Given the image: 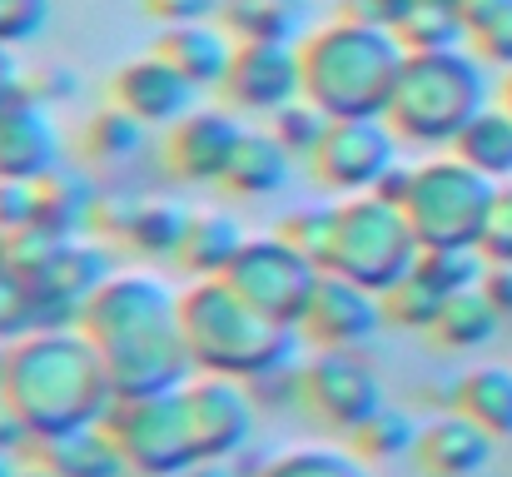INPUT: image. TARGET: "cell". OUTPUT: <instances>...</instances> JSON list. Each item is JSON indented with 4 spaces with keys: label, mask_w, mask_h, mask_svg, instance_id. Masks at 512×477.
<instances>
[{
    "label": "cell",
    "mask_w": 512,
    "mask_h": 477,
    "mask_svg": "<svg viewBox=\"0 0 512 477\" xmlns=\"http://www.w3.org/2000/svg\"><path fill=\"white\" fill-rule=\"evenodd\" d=\"M55 0H0V45H30L45 35Z\"/></svg>",
    "instance_id": "37"
},
{
    "label": "cell",
    "mask_w": 512,
    "mask_h": 477,
    "mask_svg": "<svg viewBox=\"0 0 512 477\" xmlns=\"http://www.w3.org/2000/svg\"><path fill=\"white\" fill-rule=\"evenodd\" d=\"M398 40H403L408 50H443V45H463V40H468V25H463V10L418 0L413 15L403 20Z\"/></svg>",
    "instance_id": "31"
},
{
    "label": "cell",
    "mask_w": 512,
    "mask_h": 477,
    "mask_svg": "<svg viewBox=\"0 0 512 477\" xmlns=\"http://www.w3.org/2000/svg\"><path fill=\"white\" fill-rule=\"evenodd\" d=\"M249 125H239V110L229 105H194L179 125L165 130V169L179 184H224L229 164L239 155Z\"/></svg>",
    "instance_id": "13"
},
{
    "label": "cell",
    "mask_w": 512,
    "mask_h": 477,
    "mask_svg": "<svg viewBox=\"0 0 512 477\" xmlns=\"http://www.w3.org/2000/svg\"><path fill=\"white\" fill-rule=\"evenodd\" d=\"M30 463H40L50 477H130V463L115 448L105 423L70 428V433H55V438H35Z\"/></svg>",
    "instance_id": "20"
},
{
    "label": "cell",
    "mask_w": 512,
    "mask_h": 477,
    "mask_svg": "<svg viewBox=\"0 0 512 477\" xmlns=\"http://www.w3.org/2000/svg\"><path fill=\"white\" fill-rule=\"evenodd\" d=\"M299 60H304V100H314L329 120H358V115H388L408 45L393 30L339 15L329 25L304 30Z\"/></svg>",
    "instance_id": "3"
},
{
    "label": "cell",
    "mask_w": 512,
    "mask_h": 477,
    "mask_svg": "<svg viewBox=\"0 0 512 477\" xmlns=\"http://www.w3.org/2000/svg\"><path fill=\"white\" fill-rule=\"evenodd\" d=\"M488 60L468 45H443V50H408L388 125L403 135V145L423 150H453L463 125L488 105Z\"/></svg>",
    "instance_id": "5"
},
{
    "label": "cell",
    "mask_w": 512,
    "mask_h": 477,
    "mask_svg": "<svg viewBox=\"0 0 512 477\" xmlns=\"http://www.w3.org/2000/svg\"><path fill=\"white\" fill-rule=\"evenodd\" d=\"M309 0H219V20L234 40H304Z\"/></svg>",
    "instance_id": "28"
},
{
    "label": "cell",
    "mask_w": 512,
    "mask_h": 477,
    "mask_svg": "<svg viewBox=\"0 0 512 477\" xmlns=\"http://www.w3.org/2000/svg\"><path fill=\"white\" fill-rule=\"evenodd\" d=\"M478 249L488 264H512V184H498V199H493V214H488Z\"/></svg>",
    "instance_id": "38"
},
{
    "label": "cell",
    "mask_w": 512,
    "mask_h": 477,
    "mask_svg": "<svg viewBox=\"0 0 512 477\" xmlns=\"http://www.w3.org/2000/svg\"><path fill=\"white\" fill-rule=\"evenodd\" d=\"M473 40V50L488 60V65H503V70H512V10H503L493 25H483L478 35H468Z\"/></svg>",
    "instance_id": "40"
},
{
    "label": "cell",
    "mask_w": 512,
    "mask_h": 477,
    "mask_svg": "<svg viewBox=\"0 0 512 477\" xmlns=\"http://www.w3.org/2000/svg\"><path fill=\"white\" fill-rule=\"evenodd\" d=\"M179 323L199 373L264 383L269 373L299 363V333L264 318L229 279H194L179 299Z\"/></svg>",
    "instance_id": "4"
},
{
    "label": "cell",
    "mask_w": 512,
    "mask_h": 477,
    "mask_svg": "<svg viewBox=\"0 0 512 477\" xmlns=\"http://www.w3.org/2000/svg\"><path fill=\"white\" fill-rule=\"evenodd\" d=\"M398 164H403V135L388 125V115H358V120H329L309 159V174L329 194L348 199V194H373Z\"/></svg>",
    "instance_id": "11"
},
{
    "label": "cell",
    "mask_w": 512,
    "mask_h": 477,
    "mask_svg": "<svg viewBox=\"0 0 512 477\" xmlns=\"http://www.w3.org/2000/svg\"><path fill=\"white\" fill-rule=\"evenodd\" d=\"M100 184L90 179V164H65L50 179H40V229L50 234H95V214H100Z\"/></svg>",
    "instance_id": "23"
},
{
    "label": "cell",
    "mask_w": 512,
    "mask_h": 477,
    "mask_svg": "<svg viewBox=\"0 0 512 477\" xmlns=\"http://www.w3.org/2000/svg\"><path fill=\"white\" fill-rule=\"evenodd\" d=\"M140 10L155 15L160 25H179V20H209L219 0H140Z\"/></svg>",
    "instance_id": "41"
},
{
    "label": "cell",
    "mask_w": 512,
    "mask_h": 477,
    "mask_svg": "<svg viewBox=\"0 0 512 477\" xmlns=\"http://www.w3.org/2000/svg\"><path fill=\"white\" fill-rule=\"evenodd\" d=\"M503 105L512 110V70H508V80H503Z\"/></svg>",
    "instance_id": "47"
},
{
    "label": "cell",
    "mask_w": 512,
    "mask_h": 477,
    "mask_svg": "<svg viewBox=\"0 0 512 477\" xmlns=\"http://www.w3.org/2000/svg\"><path fill=\"white\" fill-rule=\"evenodd\" d=\"M269 130L289 145L294 159H314L324 130H329V115H324L314 100H294V105H284L279 115H269Z\"/></svg>",
    "instance_id": "34"
},
{
    "label": "cell",
    "mask_w": 512,
    "mask_h": 477,
    "mask_svg": "<svg viewBox=\"0 0 512 477\" xmlns=\"http://www.w3.org/2000/svg\"><path fill=\"white\" fill-rule=\"evenodd\" d=\"M155 50H160L174 70L204 95V90H224L239 40L229 35L224 20L209 15V20H179V25H165L160 40H155Z\"/></svg>",
    "instance_id": "18"
},
{
    "label": "cell",
    "mask_w": 512,
    "mask_h": 477,
    "mask_svg": "<svg viewBox=\"0 0 512 477\" xmlns=\"http://www.w3.org/2000/svg\"><path fill=\"white\" fill-rule=\"evenodd\" d=\"M498 328H503V309L488 299L483 284H473V289H463V294H453L443 304V314H438V323L428 333L448 353H478V348H488L498 338Z\"/></svg>",
    "instance_id": "24"
},
{
    "label": "cell",
    "mask_w": 512,
    "mask_h": 477,
    "mask_svg": "<svg viewBox=\"0 0 512 477\" xmlns=\"http://www.w3.org/2000/svg\"><path fill=\"white\" fill-rule=\"evenodd\" d=\"M493 199H498V179L478 174L468 159L448 150V155L413 164L403 214L423 249H478Z\"/></svg>",
    "instance_id": "7"
},
{
    "label": "cell",
    "mask_w": 512,
    "mask_h": 477,
    "mask_svg": "<svg viewBox=\"0 0 512 477\" xmlns=\"http://www.w3.org/2000/svg\"><path fill=\"white\" fill-rule=\"evenodd\" d=\"M483 289H488V299L503 309V318H512V264H488Z\"/></svg>",
    "instance_id": "43"
},
{
    "label": "cell",
    "mask_w": 512,
    "mask_h": 477,
    "mask_svg": "<svg viewBox=\"0 0 512 477\" xmlns=\"http://www.w3.org/2000/svg\"><path fill=\"white\" fill-rule=\"evenodd\" d=\"M184 398H189L199 458H239L254 443V423H259L254 383L219 378V373H194L184 383Z\"/></svg>",
    "instance_id": "14"
},
{
    "label": "cell",
    "mask_w": 512,
    "mask_h": 477,
    "mask_svg": "<svg viewBox=\"0 0 512 477\" xmlns=\"http://www.w3.org/2000/svg\"><path fill=\"white\" fill-rule=\"evenodd\" d=\"M35 328H50V318L40 309L35 289L5 264V269H0V348L20 343V338L35 333Z\"/></svg>",
    "instance_id": "33"
},
{
    "label": "cell",
    "mask_w": 512,
    "mask_h": 477,
    "mask_svg": "<svg viewBox=\"0 0 512 477\" xmlns=\"http://www.w3.org/2000/svg\"><path fill=\"white\" fill-rule=\"evenodd\" d=\"M0 403L25 423L30 438H55L70 428L105 423L115 408V383L95 338L80 323L35 328L5 348V383Z\"/></svg>",
    "instance_id": "2"
},
{
    "label": "cell",
    "mask_w": 512,
    "mask_h": 477,
    "mask_svg": "<svg viewBox=\"0 0 512 477\" xmlns=\"http://www.w3.org/2000/svg\"><path fill=\"white\" fill-rule=\"evenodd\" d=\"M244 244H249V229L239 224L234 209H194L174 264L194 279H224Z\"/></svg>",
    "instance_id": "21"
},
{
    "label": "cell",
    "mask_w": 512,
    "mask_h": 477,
    "mask_svg": "<svg viewBox=\"0 0 512 477\" xmlns=\"http://www.w3.org/2000/svg\"><path fill=\"white\" fill-rule=\"evenodd\" d=\"M224 279L264 318H274L279 328H294L299 333L304 318H309L314 294H319L324 269L274 229V234H249V244L239 249V259L229 264Z\"/></svg>",
    "instance_id": "9"
},
{
    "label": "cell",
    "mask_w": 512,
    "mask_h": 477,
    "mask_svg": "<svg viewBox=\"0 0 512 477\" xmlns=\"http://www.w3.org/2000/svg\"><path fill=\"white\" fill-rule=\"evenodd\" d=\"M453 155L468 159L478 174L498 179V184H512V110L508 105H483L463 135L453 140Z\"/></svg>",
    "instance_id": "26"
},
{
    "label": "cell",
    "mask_w": 512,
    "mask_h": 477,
    "mask_svg": "<svg viewBox=\"0 0 512 477\" xmlns=\"http://www.w3.org/2000/svg\"><path fill=\"white\" fill-rule=\"evenodd\" d=\"M179 299L184 289L155 269H115L80 309V328L95 338L115 398L174 393L199 373L184 343Z\"/></svg>",
    "instance_id": "1"
},
{
    "label": "cell",
    "mask_w": 512,
    "mask_h": 477,
    "mask_svg": "<svg viewBox=\"0 0 512 477\" xmlns=\"http://www.w3.org/2000/svg\"><path fill=\"white\" fill-rule=\"evenodd\" d=\"M110 105L130 110L140 125L150 130H170L179 125L194 105H199V90L174 70L160 50L140 55V60H125L115 75H110Z\"/></svg>",
    "instance_id": "17"
},
{
    "label": "cell",
    "mask_w": 512,
    "mask_h": 477,
    "mask_svg": "<svg viewBox=\"0 0 512 477\" xmlns=\"http://www.w3.org/2000/svg\"><path fill=\"white\" fill-rule=\"evenodd\" d=\"M383 403V383L363 348H314L309 358H299V408L319 428L353 438Z\"/></svg>",
    "instance_id": "10"
},
{
    "label": "cell",
    "mask_w": 512,
    "mask_h": 477,
    "mask_svg": "<svg viewBox=\"0 0 512 477\" xmlns=\"http://www.w3.org/2000/svg\"><path fill=\"white\" fill-rule=\"evenodd\" d=\"M249 477H373V473H368V458H358L353 448L304 443V448H289V453L269 458Z\"/></svg>",
    "instance_id": "30"
},
{
    "label": "cell",
    "mask_w": 512,
    "mask_h": 477,
    "mask_svg": "<svg viewBox=\"0 0 512 477\" xmlns=\"http://www.w3.org/2000/svg\"><path fill=\"white\" fill-rule=\"evenodd\" d=\"M383 323H388L383 294H373V289H363V284L324 269L319 294L309 304V318H304L299 338L309 348H363Z\"/></svg>",
    "instance_id": "16"
},
{
    "label": "cell",
    "mask_w": 512,
    "mask_h": 477,
    "mask_svg": "<svg viewBox=\"0 0 512 477\" xmlns=\"http://www.w3.org/2000/svg\"><path fill=\"white\" fill-rule=\"evenodd\" d=\"M493 433L483 423H473L468 413L448 408L438 418L423 423L418 433V448H413V463L428 477H478L493 463Z\"/></svg>",
    "instance_id": "19"
},
{
    "label": "cell",
    "mask_w": 512,
    "mask_h": 477,
    "mask_svg": "<svg viewBox=\"0 0 512 477\" xmlns=\"http://www.w3.org/2000/svg\"><path fill=\"white\" fill-rule=\"evenodd\" d=\"M339 5H343V15L368 20V25H378V30H393V35H398L418 0H339Z\"/></svg>",
    "instance_id": "39"
},
{
    "label": "cell",
    "mask_w": 512,
    "mask_h": 477,
    "mask_svg": "<svg viewBox=\"0 0 512 477\" xmlns=\"http://www.w3.org/2000/svg\"><path fill=\"white\" fill-rule=\"evenodd\" d=\"M443 294L418 274V264L408 269V279L403 284H393L388 294H383V309H388V323H398V328H418V333H428L438 314H443Z\"/></svg>",
    "instance_id": "32"
},
{
    "label": "cell",
    "mask_w": 512,
    "mask_h": 477,
    "mask_svg": "<svg viewBox=\"0 0 512 477\" xmlns=\"http://www.w3.org/2000/svg\"><path fill=\"white\" fill-rule=\"evenodd\" d=\"M294 164L299 159L289 155V145L274 130H244L239 155H234V164H229V174H224L219 189L234 194V199H274V194L289 189Z\"/></svg>",
    "instance_id": "22"
},
{
    "label": "cell",
    "mask_w": 512,
    "mask_h": 477,
    "mask_svg": "<svg viewBox=\"0 0 512 477\" xmlns=\"http://www.w3.org/2000/svg\"><path fill=\"white\" fill-rule=\"evenodd\" d=\"M40 229V184L35 179H5L0 174V234H30Z\"/></svg>",
    "instance_id": "36"
},
{
    "label": "cell",
    "mask_w": 512,
    "mask_h": 477,
    "mask_svg": "<svg viewBox=\"0 0 512 477\" xmlns=\"http://www.w3.org/2000/svg\"><path fill=\"white\" fill-rule=\"evenodd\" d=\"M30 468V453H10V448H0V477H25Z\"/></svg>",
    "instance_id": "46"
},
{
    "label": "cell",
    "mask_w": 512,
    "mask_h": 477,
    "mask_svg": "<svg viewBox=\"0 0 512 477\" xmlns=\"http://www.w3.org/2000/svg\"><path fill=\"white\" fill-rule=\"evenodd\" d=\"M503 10H512V0H463V25H468V35H478L483 25H493Z\"/></svg>",
    "instance_id": "44"
},
{
    "label": "cell",
    "mask_w": 512,
    "mask_h": 477,
    "mask_svg": "<svg viewBox=\"0 0 512 477\" xmlns=\"http://www.w3.org/2000/svg\"><path fill=\"white\" fill-rule=\"evenodd\" d=\"M30 85H25V70H20V60H15V50L10 45H0V110L10 105V100H20Z\"/></svg>",
    "instance_id": "42"
},
{
    "label": "cell",
    "mask_w": 512,
    "mask_h": 477,
    "mask_svg": "<svg viewBox=\"0 0 512 477\" xmlns=\"http://www.w3.org/2000/svg\"><path fill=\"white\" fill-rule=\"evenodd\" d=\"M179 477H239L234 458H199L194 468H184Z\"/></svg>",
    "instance_id": "45"
},
{
    "label": "cell",
    "mask_w": 512,
    "mask_h": 477,
    "mask_svg": "<svg viewBox=\"0 0 512 477\" xmlns=\"http://www.w3.org/2000/svg\"><path fill=\"white\" fill-rule=\"evenodd\" d=\"M224 105L239 115H279L284 105L304 100V60L299 40H239L229 80H224Z\"/></svg>",
    "instance_id": "12"
},
{
    "label": "cell",
    "mask_w": 512,
    "mask_h": 477,
    "mask_svg": "<svg viewBox=\"0 0 512 477\" xmlns=\"http://www.w3.org/2000/svg\"><path fill=\"white\" fill-rule=\"evenodd\" d=\"M0 383H5V348H0Z\"/></svg>",
    "instance_id": "48"
},
{
    "label": "cell",
    "mask_w": 512,
    "mask_h": 477,
    "mask_svg": "<svg viewBox=\"0 0 512 477\" xmlns=\"http://www.w3.org/2000/svg\"><path fill=\"white\" fill-rule=\"evenodd\" d=\"M145 135H150V125H140L130 110H120V105H105V110H95L90 120H85V130H80V155L85 164H95V169H120V164H135L140 150H145Z\"/></svg>",
    "instance_id": "27"
},
{
    "label": "cell",
    "mask_w": 512,
    "mask_h": 477,
    "mask_svg": "<svg viewBox=\"0 0 512 477\" xmlns=\"http://www.w3.org/2000/svg\"><path fill=\"white\" fill-rule=\"evenodd\" d=\"M453 408L483 423L493 438H512V368L508 363H478L453 383Z\"/></svg>",
    "instance_id": "25"
},
{
    "label": "cell",
    "mask_w": 512,
    "mask_h": 477,
    "mask_svg": "<svg viewBox=\"0 0 512 477\" xmlns=\"http://www.w3.org/2000/svg\"><path fill=\"white\" fill-rule=\"evenodd\" d=\"M105 428L135 477H179L184 468L199 463V438H194L184 388L115 398V408L105 413Z\"/></svg>",
    "instance_id": "8"
},
{
    "label": "cell",
    "mask_w": 512,
    "mask_h": 477,
    "mask_svg": "<svg viewBox=\"0 0 512 477\" xmlns=\"http://www.w3.org/2000/svg\"><path fill=\"white\" fill-rule=\"evenodd\" d=\"M279 234L304 249L319 269H324V254H329V239H334V204H304V209H289V219L279 224Z\"/></svg>",
    "instance_id": "35"
},
{
    "label": "cell",
    "mask_w": 512,
    "mask_h": 477,
    "mask_svg": "<svg viewBox=\"0 0 512 477\" xmlns=\"http://www.w3.org/2000/svg\"><path fill=\"white\" fill-rule=\"evenodd\" d=\"M418 254H423V244L398 199H388L378 189L334 199V239L324 254L329 274H343L373 294H388L393 284L408 279Z\"/></svg>",
    "instance_id": "6"
},
{
    "label": "cell",
    "mask_w": 512,
    "mask_h": 477,
    "mask_svg": "<svg viewBox=\"0 0 512 477\" xmlns=\"http://www.w3.org/2000/svg\"><path fill=\"white\" fill-rule=\"evenodd\" d=\"M65 130L55 120V105L40 100L35 90H25L20 100H10L0 110V174L5 179H50L55 169H65Z\"/></svg>",
    "instance_id": "15"
},
{
    "label": "cell",
    "mask_w": 512,
    "mask_h": 477,
    "mask_svg": "<svg viewBox=\"0 0 512 477\" xmlns=\"http://www.w3.org/2000/svg\"><path fill=\"white\" fill-rule=\"evenodd\" d=\"M418 433H423L418 418H408L403 408L383 403V408H378V413L348 438V448H353L358 458H368V463H398V458H413Z\"/></svg>",
    "instance_id": "29"
}]
</instances>
